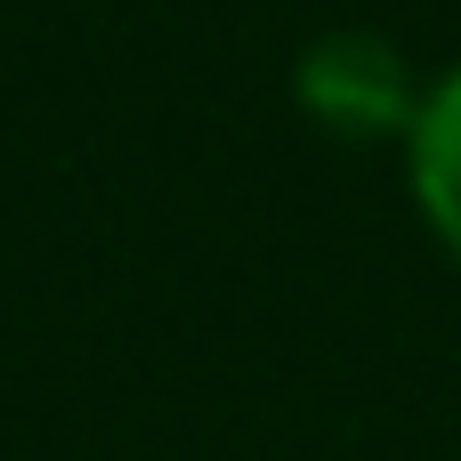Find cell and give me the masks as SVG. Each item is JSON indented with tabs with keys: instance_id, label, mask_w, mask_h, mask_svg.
<instances>
[{
	"instance_id": "obj_1",
	"label": "cell",
	"mask_w": 461,
	"mask_h": 461,
	"mask_svg": "<svg viewBox=\"0 0 461 461\" xmlns=\"http://www.w3.org/2000/svg\"><path fill=\"white\" fill-rule=\"evenodd\" d=\"M292 89L324 130H348V138H389V130H413V113H421L405 49L381 32H357V24L308 41Z\"/></svg>"
},
{
	"instance_id": "obj_2",
	"label": "cell",
	"mask_w": 461,
	"mask_h": 461,
	"mask_svg": "<svg viewBox=\"0 0 461 461\" xmlns=\"http://www.w3.org/2000/svg\"><path fill=\"white\" fill-rule=\"evenodd\" d=\"M405 162H413V194H421L429 227L446 235V251L461 259V73H446L421 97V113L405 130Z\"/></svg>"
}]
</instances>
